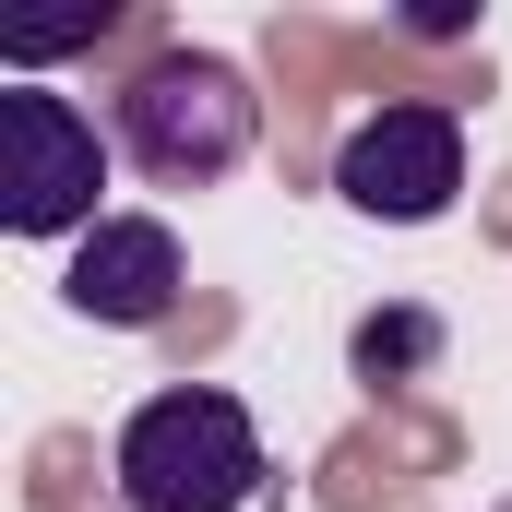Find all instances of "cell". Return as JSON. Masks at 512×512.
<instances>
[{
	"label": "cell",
	"instance_id": "cell-7",
	"mask_svg": "<svg viewBox=\"0 0 512 512\" xmlns=\"http://www.w3.org/2000/svg\"><path fill=\"white\" fill-rule=\"evenodd\" d=\"M489 512H512V501H489Z\"/></svg>",
	"mask_w": 512,
	"mask_h": 512
},
{
	"label": "cell",
	"instance_id": "cell-1",
	"mask_svg": "<svg viewBox=\"0 0 512 512\" xmlns=\"http://www.w3.org/2000/svg\"><path fill=\"white\" fill-rule=\"evenodd\" d=\"M108 143L155 191H215L262 143V96H251V72L215 60V48H155L120 84V108H108Z\"/></svg>",
	"mask_w": 512,
	"mask_h": 512
},
{
	"label": "cell",
	"instance_id": "cell-4",
	"mask_svg": "<svg viewBox=\"0 0 512 512\" xmlns=\"http://www.w3.org/2000/svg\"><path fill=\"white\" fill-rule=\"evenodd\" d=\"M334 191H346L358 215H382V227L453 215V191H465V120H453L441 96H382L370 120L334 143Z\"/></svg>",
	"mask_w": 512,
	"mask_h": 512
},
{
	"label": "cell",
	"instance_id": "cell-5",
	"mask_svg": "<svg viewBox=\"0 0 512 512\" xmlns=\"http://www.w3.org/2000/svg\"><path fill=\"white\" fill-rule=\"evenodd\" d=\"M179 286H191V262H179V227H167V215H108V227H84V251L60 274V298H72L84 322H108V334H155V322L179 310Z\"/></svg>",
	"mask_w": 512,
	"mask_h": 512
},
{
	"label": "cell",
	"instance_id": "cell-2",
	"mask_svg": "<svg viewBox=\"0 0 512 512\" xmlns=\"http://www.w3.org/2000/svg\"><path fill=\"white\" fill-rule=\"evenodd\" d=\"M262 429L239 393L179 382L120 417V501L131 512H251L262 501Z\"/></svg>",
	"mask_w": 512,
	"mask_h": 512
},
{
	"label": "cell",
	"instance_id": "cell-3",
	"mask_svg": "<svg viewBox=\"0 0 512 512\" xmlns=\"http://www.w3.org/2000/svg\"><path fill=\"white\" fill-rule=\"evenodd\" d=\"M108 131L48 84H0V227L12 239H60V227H108Z\"/></svg>",
	"mask_w": 512,
	"mask_h": 512
},
{
	"label": "cell",
	"instance_id": "cell-6",
	"mask_svg": "<svg viewBox=\"0 0 512 512\" xmlns=\"http://www.w3.org/2000/svg\"><path fill=\"white\" fill-rule=\"evenodd\" d=\"M346 358H358V382H417V370L441 358V322H429V310H370Z\"/></svg>",
	"mask_w": 512,
	"mask_h": 512
}]
</instances>
